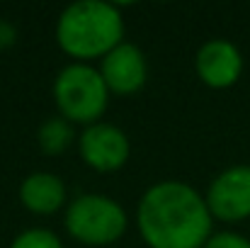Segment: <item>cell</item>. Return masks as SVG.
I'll return each mask as SVG.
<instances>
[{"label": "cell", "instance_id": "obj_1", "mask_svg": "<svg viewBox=\"0 0 250 248\" xmlns=\"http://www.w3.org/2000/svg\"><path fill=\"white\" fill-rule=\"evenodd\" d=\"M211 222L207 200L187 182L151 185L139 202V231L151 248H204Z\"/></svg>", "mask_w": 250, "mask_h": 248}, {"label": "cell", "instance_id": "obj_2", "mask_svg": "<svg viewBox=\"0 0 250 248\" xmlns=\"http://www.w3.org/2000/svg\"><path fill=\"white\" fill-rule=\"evenodd\" d=\"M124 20L109 2L81 0L68 5L56 24L59 46L73 59H104L122 44Z\"/></svg>", "mask_w": 250, "mask_h": 248}, {"label": "cell", "instance_id": "obj_3", "mask_svg": "<svg viewBox=\"0 0 250 248\" xmlns=\"http://www.w3.org/2000/svg\"><path fill=\"white\" fill-rule=\"evenodd\" d=\"M54 100L63 119L90 127L107 110L109 90L97 68L87 64H71L56 76Z\"/></svg>", "mask_w": 250, "mask_h": 248}, {"label": "cell", "instance_id": "obj_4", "mask_svg": "<svg viewBox=\"0 0 250 248\" xmlns=\"http://www.w3.org/2000/svg\"><path fill=\"white\" fill-rule=\"evenodd\" d=\"M66 231L87 246H107L124 236L126 212L104 195H81L66 209Z\"/></svg>", "mask_w": 250, "mask_h": 248}, {"label": "cell", "instance_id": "obj_5", "mask_svg": "<svg viewBox=\"0 0 250 248\" xmlns=\"http://www.w3.org/2000/svg\"><path fill=\"white\" fill-rule=\"evenodd\" d=\"M207 207L221 222H243L250 217V165H231L214 178L207 190Z\"/></svg>", "mask_w": 250, "mask_h": 248}, {"label": "cell", "instance_id": "obj_6", "mask_svg": "<svg viewBox=\"0 0 250 248\" xmlns=\"http://www.w3.org/2000/svg\"><path fill=\"white\" fill-rule=\"evenodd\" d=\"M81 156L97 173L119 170L129 161V139L119 127L95 122L81 134Z\"/></svg>", "mask_w": 250, "mask_h": 248}, {"label": "cell", "instance_id": "obj_7", "mask_svg": "<svg viewBox=\"0 0 250 248\" xmlns=\"http://www.w3.org/2000/svg\"><path fill=\"white\" fill-rule=\"evenodd\" d=\"M194 68L202 83H207L209 88H231L243 73V56L229 39H209L199 46Z\"/></svg>", "mask_w": 250, "mask_h": 248}, {"label": "cell", "instance_id": "obj_8", "mask_svg": "<svg viewBox=\"0 0 250 248\" xmlns=\"http://www.w3.org/2000/svg\"><path fill=\"white\" fill-rule=\"evenodd\" d=\"M100 73L109 92L131 95L144 88V83L148 78V66L139 46L122 42L117 49H112L102 59Z\"/></svg>", "mask_w": 250, "mask_h": 248}, {"label": "cell", "instance_id": "obj_9", "mask_svg": "<svg viewBox=\"0 0 250 248\" xmlns=\"http://www.w3.org/2000/svg\"><path fill=\"white\" fill-rule=\"evenodd\" d=\"M22 204L34 214H54L66 202V185L54 173H32L20 185Z\"/></svg>", "mask_w": 250, "mask_h": 248}, {"label": "cell", "instance_id": "obj_10", "mask_svg": "<svg viewBox=\"0 0 250 248\" xmlns=\"http://www.w3.org/2000/svg\"><path fill=\"white\" fill-rule=\"evenodd\" d=\"M73 136H76V134H73V127H71V122L63 119V117H51V119H46V122L39 127V146H42V151L49 154V156L63 154V151L71 146Z\"/></svg>", "mask_w": 250, "mask_h": 248}, {"label": "cell", "instance_id": "obj_11", "mask_svg": "<svg viewBox=\"0 0 250 248\" xmlns=\"http://www.w3.org/2000/svg\"><path fill=\"white\" fill-rule=\"evenodd\" d=\"M10 248H63V244L49 229H27L10 244Z\"/></svg>", "mask_w": 250, "mask_h": 248}, {"label": "cell", "instance_id": "obj_12", "mask_svg": "<svg viewBox=\"0 0 250 248\" xmlns=\"http://www.w3.org/2000/svg\"><path fill=\"white\" fill-rule=\"evenodd\" d=\"M204 248H250V241L241 234L221 231V234H211V239L204 244Z\"/></svg>", "mask_w": 250, "mask_h": 248}, {"label": "cell", "instance_id": "obj_13", "mask_svg": "<svg viewBox=\"0 0 250 248\" xmlns=\"http://www.w3.org/2000/svg\"><path fill=\"white\" fill-rule=\"evenodd\" d=\"M12 42H15V27L7 20H0V49L12 46Z\"/></svg>", "mask_w": 250, "mask_h": 248}]
</instances>
